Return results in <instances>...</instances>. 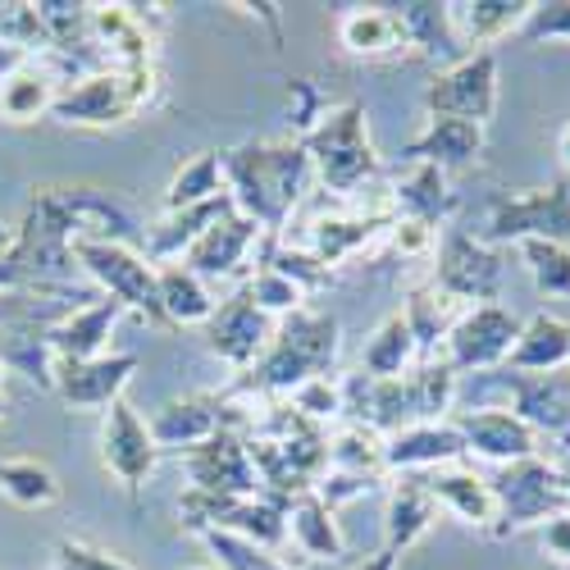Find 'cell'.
<instances>
[{
    "instance_id": "6da1fadb",
    "label": "cell",
    "mask_w": 570,
    "mask_h": 570,
    "mask_svg": "<svg viewBox=\"0 0 570 570\" xmlns=\"http://www.w3.org/2000/svg\"><path fill=\"white\" fill-rule=\"evenodd\" d=\"M306 147H243L237 156L224 160V174H233L237 187V206L247 210V219H256L261 228H278L302 197L306 183Z\"/></svg>"
},
{
    "instance_id": "7a4b0ae2",
    "label": "cell",
    "mask_w": 570,
    "mask_h": 570,
    "mask_svg": "<svg viewBox=\"0 0 570 570\" xmlns=\"http://www.w3.org/2000/svg\"><path fill=\"white\" fill-rule=\"evenodd\" d=\"M73 261L78 269L97 283V288L119 302L132 306L156 324H169L160 311V283H156V265L147 256H137L128 243H106V237H78L73 243Z\"/></svg>"
},
{
    "instance_id": "3957f363",
    "label": "cell",
    "mask_w": 570,
    "mask_h": 570,
    "mask_svg": "<svg viewBox=\"0 0 570 570\" xmlns=\"http://www.w3.org/2000/svg\"><path fill=\"white\" fill-rule=\"evenodd\" d=\"M147 97H151V69H91L69 87H60L51 115L69 128H106L128 119Z\"/></svg>"
},
{
    "instance_id": "277c9868",
    "label": "cell",
    "mask_w": 570,
    "mask_h": 570,
    "mask_svg": "<svg viewBox=\"0 0 570 570\" xmlns=\"http://www.w3.org/2000/svg\"><path fill=\"white\" fill-rule=\"evenodd\" d=\"M306 156L320 169V178L334 187V193H356V187L379 169L370 137H365V119L356 106H338L320 119V128L306 132Z\"/></svg>"
},
{
    "instance_id": "5b68a950",
    "label": "cell",
    "mask_w": 570,
    "mask_h": 570,
    "mask_svg": "<svg viewBox=\"0 0 570 570\" xmlns=\"http://www.w3.org/2000/svg\"><path fill=\"white\" fill-rule=\"evenodd\" d=\"M338 347V324L328 315H311V311H293V324L274 334L269 356L256 374L261 389H302L306 379H320L324 361Z\"/></svg>"
},
{
    "instance_id": "8992f818",
    "label": "cell",
    "mask_w": 570,
    "mask_h": 570,
    "mask_svg": "<svg viewBox=\"0 0 570 570\" xmlns=\"http://www.w3.org/2000/svg\"><path fill=\"white\" fill-rule=\"evenodd\" d=\"M156 456H160V448L151 439V424L141 420L124 397L110 402L106 420H101V461H106V470L124 489H141L151 480Z\"/></svg>"
},
{
    "instance_id": "52a82bcc",
    "label": "cell",
    "mask_w": 570,
    "mask_h": 570,
    "mask_svg": "<svg viewBox=\"0 0 570 570\" xmlns=\"http://www.w3.org/2000/svg\"><path fill=\"white\" fill-rule=\"evenodd\" d=\"M424 101H430V110L443 115V119H465V124L484 128V119L498 106V65H493V56L489 51L465 56L461 65H452L448 73L434 78Z\"/></svg>"
},
{
    "instance_id": "ba28073f",
    "label": "cell",
    "mask_w": 570,
    "mask_h": 570,
    "mask_svg": "<svg viewBox=\"0 0 570 570\" xmlns=\"http://www.w3.org/2000/svg\"><path fill=\"white\" fill-rule=\"evenodd\" d=\"M515 338H520V324L507 311L474 306V311H465L456 320V328L448 334V365H452V374H461V370H489L502 356H511Z\"/></svg>"
},
{
    "instance_id": "9c48e42d",
    "label": "cell",
    "mask_w": 570,
    "mask_h": 570,
    "mask_svg": "<svg viewBox=\"0 0 570 570\" xmlns=\"http://www.w3.org/2000/svg\"><path fill=\"white\" fill-rule=\"evenodd\" d=\"M187 465H193L197 489L215 493V498H256V489H261V470H256L252 452L228 434H215L202 448H193L187 452Z\"/></svg>"
},
{
    "instance_id": "30bf717a",
    "label": "cell",
    "mask_w": 570,
    "mask_h": 570,
    "mask_svg": "<svg viewBox=\"0 0 570 570\" xmlns=\"http://www.w3.org/2000/svg\"><path fill=\"white\" fill-rule=\"evenodd\" d=\"M137 370V356H91V361H56L51 389L78 406V411H97L124 397L128 374Z\"/></svg>"
},
{
    "instance_id": "8fae6325",
    "label": "cell",
    "mask_w": 570,
    "mask_h": 570,
    "mask_svg": "<svg viewBox=\"0 0 570 570\" xmlns=\"http://www.w3.org/2000/svg\"><path fill=\"white\" fill-rule=\"evenodd\" d=\"M274 320L243 293V297H233L228 306H215L210 315V347L228 361V365H256V356L274 343Z\"/></svg>"
},
{
    "instance_id": "7c38bea8",
    "label": "cell",
    "mask_w": 570,
    "mask_h": 570,
    "mask_svg": "<svg viewBox=\"0 0 570 570\" xmlns=\"http://www.w3.org/2000/svg\"><path fill=\"white\" fill-rule=\"evenodd\" d=\"M256 243H261V224L233 210L210 233H202V243L183 256V265L193 269L197 278H219V274H233L237 265H247Z\"/></svg>"
},
{
    "instance_id": "4fadbf2b",
    "label": "cell",
    "mask_w": 570,
    "mask_h": 570,
    "mask_svg": "<svg viewBox=\"0 0 570 570\" xmlns=\"http://www.w3.org/2000/svg\"><path fill=\"white\" fill-rule=\"evenodd\" d=\"M493 283H498V256L484 252L480 243H470V237H448L434 288H443L465 306V302H484L493 293Z\"/></svg>"
},
{
    "instance_id": "5bb4252c",
    "label": "cell",
    "mask_w": 570,
    "mask_h": 570,
    "mask_svg": "<svg viewBox=\"0 0 570 570\" xmlns=\"http://www.w3.org/2000/svg\"><path fill=\"white\" fill-rule=\"evenodd\" d=\"M119 311H124V306L110 302V297H91V302H82L78 311H69V315L51 328V334H46V343H51L56 361H91V356H106L101 347H106V338H110Z\"/></svg>"
},
{
    "instance_id": "9a60e30c",
    "label": "cell",
    "mask_w": 570,
    "mask_h": 570,
    "mask_svg": "<svg viewBox=\"0 0 570 570\" xmlns=\"http://www.w3.org/2000/svg\"><path fill=\"white\" fill-rule=\"evenodd\" d=\"M456 434L465 452L498 456V461H525L534 452V430L511 411H465Z\"/></svg>"
},
{
    "instance_id": "2e32d148",
    "label": "cell",
    "mask_w": 570,
    "mask_h": 570,
    "mask_svg": "<svg viewBox=\"0 0 570 570\" xmlns=\"http://www.w3.org/2000/svg\"><path fill=\"white\" fill-rule=\"evenodd\" d=\"M219 411H224L219 397H206V393L178 397V402L160 406V415L151 420V439H156V448H183V452H193V448H202L206 439L219 434V424H224Z\"/></svg>"
},
{
    "instance_id": "e0dca14e",
    "label": "cell",
    "mask_w": 570,
    "mask_h": 570,
    "mask_svg": "<svg viewBox=\"0 0 570 570\" xmlns=\"http://www.w3.org/2000/svg\"><path fill=\"white\" fill-rule=\"evenodd\" d=\"M493 498H498V520L530 525L534 515L552 511V502H557V474H548L534 461H515L502 480L493 484Z\"/></svg>"
},
{
    "instance_id": "ac0fdd59",
    "label": "cell",
    "mask_w": 570,
    "mask_h": 570,
    "mask_svg": "<svg viewBox=\"0 0 570 570\" xmlns=\"http://www.w3.org/2000/svg\"><path fill=\"white\" fill-rule=\"evenodd\" d=\"M465 452L452 424H406L393 439H384V465L393 470H439Z\"/></svg>"
},
{
    "instance_id": "d6986e66",
    "label": "cell",
    "mask_w": 570,
    "mask_h": 570,
    "mask_svg": "<svg viewBox=\"0 0 570 570\" xmlns=\"http://www.w3.org/2000/svg\"><path fill=\"white\" fill-rule=\"evenodd\" d=\"M480 141H484V128H480V124L434 115L430 128H424V132L411 141V147H406V156H411L415 165L443 169V165H465L474 151H480Z\"/></svg>"
},
{
    "instance_id": "ffe728a7",
    "label": "cell",
    "mask_w": 570,
    "mask_h": 570,
    "mask_svg": "<svg viewBox=\"0 0 570 570\" xmlns=\"http://www.w3.org/2000/svg\"><path fill=\"white\" fill-rule=\"evenodd\" d=\"M424 493L434 498V507H448L456 511L461 520L470 525H489L498 520V498H493V484L474 480V474H461V470H430V480H424Z\"/></svg>"
},
{
    "instance_id": "44dd1931",
    "label": "cell",
    "mask_w": 570,
    "mask_h": 570,
    "mask_svg": "<svg viewBox=\"0 0 570 570\" xmlns=\"http://www.w3.org/2000/svg\"><path fill=\"white\" fill-rule=\"evenodd\" d=\"M534 6H511V0H474V6H448V23L456 46H489L515 32L520 19H530Z\"/></svg>"
},
{
    "instance_id": "7402d4cb",
    "label": "cell",
    "mask_w": 570,
    "mask_h": 570,
    "mask_svg": "<svg viewBox=\"0 0 570 570\" xmlns=\"http://www.w3.org/2000/svg\"><path fill=\"white\" fill-rule=\"evenodd\" d=\"M338 37L352 56H393V51H406V28L397 19V10H347L338 19Z\"/></svg>"
},
{
    "instance_id": "603a6c76",
    "label": "cell",
    "mask_w": 570,
    "mask_h": 570,
    "mask_svg": "<svg viewBox=\"0 0 570 570\" xmlns=\"http://www.w3.org/2000/svg\"><path fill=\"white\" fill-rule=\"evenodd\" d=\"M283 520H288V534L297 539V548L306 557H320V561H334L343 552V534L334 525V511H328L315 489L311 493H297L288 507H283Z\"/></svg>"
},
{
    "instance_id": "cb8c5ba5",
    "label": "cell",
    "mask_w": 570,
    "mask_h": 570,
    "mask_svg": "<svg viewBox=\"0 0 570 570\" xmlns=\"http://www.w3.org/2000/svg\"><path fill=\"white\" fill-rule=\"evenodd\" d=\"M56 97H60L56 73L41 65H23L14 78L0 82V115L10 124H32L56 110Z\"/></svg>"
},
{
    "instance_id": "d4e9b609",
    "label": "cell",
    "mask_w": 570,
    "mask_h": 570,
    "mask_svg": "<svg viewBox=\"0 0 570 570\" xmlns=\"http://www.w3.org/2000/svg\"><path fill=\"white\" fill-rule=\"evenodd\" d=\"M156 283H160V311L169 324H210L215 297L206 288V278H197L183 261L156 269Z\"/></svg>"
},
{
    "instance_id": "484cf974",
    "label": "cell",
    "mask_w": 570,
    "mask_h": 570,
    "mask_svg": "<svg viewBox=\"0 0 570 570\" xmlns=\"http://www.w3.org/2000/svg\"><path fill=\"white\" fill-rule=\"evenodd\" d=\"M566 224V202L561 193H534V197H515L498 206L493 233L498 237H557Z\"/></svg>"
},
{
    "instance_id": "4316f807",
    "label": "cell",
    "mask_w": 570,
    "mask_h": 570,
    "mask_svg": "<svg viewBox=\"0 0 570 570\" xmlns=\"http://www.w3.org/2000/svg\"><path fill=\"white\" fill-rule=\"evenodd\" d=\"M0 493L23 511H37L60 498V480H56V470L37 456H6L0 461Z\"/></svg>"
},
{
    "instance_id": "83f0119b",
    "label": "cell",
    "mask_w": 570,
    "mask_h": 570,
    "mask_svg": "<svg viewBox=\"0 0 570 570\" xmlns=\"http://www.w3.org/2000/svg\"><path fill=\"white\" fill-rule=\"evenodd\" d=\"M415 356H420V343L411 334V324L402 315H393V320H384L374 328V338H370V347L361 356V374H370V379H402V370Z\"/></svg>"
},
{
    "instance_id": "f1b7e54d",
    "label": "cell",
    "mask_w": 570,
    "mask_h": 570,
    "mask_svg": "<svg viewBox=\"0 0 570 570\" xmlns=\"http://www.w3.org/2000/svg\"><path fill=\"white\" fill-rule=\"evenodd\" d=\"M461 315H465V306L430 283V288H420V293L406 302V315H402V320L411 324V334H415L420 352H430L439 338H448V334H452Z\"/></svg>"
},
{
    "instance_id": "f546056e",
    "label": "cell",
    "mask_w": 570,
    "mask_h": 570,
    "mask_svg": "<svg viewBox=\"0 0 570 570\" xmlns=\"http://www.w3.org/2000/svg\"><path fill=\"white\" fill-rule=\"evenodd\" d=\"M566 356H570V324H561L557 315H534L511 347V361L520 370H548L561 365Z\"/></svg>"
},
{
    "instance_id": "4dcf8cb0",
    "label": "cell",
    "mask_w": 570,
    "mask_h": 570,
    "mask_svg": "<svg viewBox=\"0 0 570 570\" xmlns=\"http://www.w3.org/2000/svg\"><path fill=\"white\" fill-rule=\"evenodd\" d=\"M215 197H224V156L219 151H202L169 178L165 206L169 210H187V206H206Z\"/></svg>"
},
{
    "instance_id": "1f68e13d",
    "label": "cell",
    "mask_w": 570,
    "mask_h": 570,
    "mask_svg": "<svg viewBox=\"0 0 570 570\" xmlns=\"http://www.w3.org/2000/svg\"><path fill=\"white\" fill-rule=\"evenodd\" d=\"M393 202L406 210V219H420V224H430V228H434V219L448 210V183H443V169H434V165H415V169L397 183Z\"/></svg>"
},
{
    "instance_id": "d6a6232c",
    "label": "cell",
    "mask_w": 570,
    "mask_h": 570,
    "mask_svg": "<svg viewBox=\"0 0 570 570\" xmlns=\"http://www.w3.org/2000/svg\"><path fill=\"white\" fill-rule=\"evenodd\" d=\"M430 525H434V498L424 493V484H402L389 502V548L397 552L415 543Z\"/></svg>"
},
{
    "instance_id": "836d02e7",
    "label": "cell",
    "mask_w": 570,
    "mask_h": 570,
    "mask_svg": "<svg viewBox=\"0 0 570 570\" xmlns=\"http://www.w3.org/2000/svg\"><path fill=\"white\" fill-rule=\"evenodd\" d=\"M328 465L347 474H374L384 465V434L370 424H347V430L328 443Z\"/></svg>"
},
{
    "instance_id": "e575fe53",
    "label": "cell",
    "mask_w": 570,
    "mask_h": 570,
    "mask_svg": "<svg viewBox=\"0 0 570 570\" xmlns=\"http://www.w3.org/2000/svg\"><path fill=\"white\" fill-rule=\"evenodd\" d=\"M397 19H402L411 46H424L430 56H439V51L452 56L456 51V37H452V23H448V6H402Z\"/></svg>"
},
{
    "instance_id": "d590c367",
    "label": "cell",
    "mask_w": 570,
    "mask_h": 570,
    "mask_svg": "<svg viewBox=\"0 0 570 570\" xmlns=\"http://www.w3.org/2000/svg\"><path fill=\"white\" fill-rule=\"evenodd\" d=\"M206 543L224 570H288L278 557H269V548H261L252 539H237L228 530H206Z\"/></svg>"
},
{
    "instance_id": "8d00e7d4",
    "label": "cell",
    "mask_w": 570,
    "mask_h": 570,
    "mask_svg": "<svg viewBox=\"0 0 570 570\" xmlns=\"http://www.w3.org/2000/svg\"><path fill=\"white\" fill-rule=\"evenodd\" d=\"M525 261L539 278V288L548 293H570V252L557 243V237H525Z\"/></svg>"
},
{
    "instance_id": "74e56055",
    "label": "cell",
    "mask_w": 570,
    "mask_h": 570,
    "mask_svg": "<svg viewBox=\"0 0 570 570\" xmlns=\"http://www.w3.org/2000/svg\"><path fill=\"white\" fill-rule=\"evenodd\" d=\"M247 297H252V302H256V306H261V311L274 320V315H283V311H302V297H306V293L297 288V283L283 278L278 269H269V265H265V269L252 278Z\"/></svg>"
},
{
    "instance_id": "f35d334b",
    "label": "cell",
    "mask_w": 570,
    "mask_h": 570,
    "mask_svg": "<svg viewBox=\"0 0 570 570\" xmlns=\"http://www.w3.org/2000/svg\"><path fill=\"white\" fill-rule=\"evenodd\" d=\"M288 397H293V411L302 420H334V415H343V384H328V374L306 379V384L293 389Z\"/></svg>"
},
{
    "instance_id": "ab89813d",
    "label": "cell",
    "mask_w": 570,
    "mask_h": 570,
    "mask_svg": "<svg viewBox=\"0 0 570 570\" xmlns=\"http://www.w3.org/2000/svg\"><path fill=\"white\" fill-rule=\"evenodd\" d=\"M51 570H128L119 557L101 552V548H87V543H60L51 557Z\"/></svg>"
},
{
    "instance_id": "60d3db41",
    "label": "cell",
    "mask_w": 570,
    "mask_h": 570,
    "mask_svg": "<svg viewBox=\"0 0 570 570\" xmlns=\"http://www.w3.org/2000/svg\"><path fill=\"white\" fill-rule=\"evenodd\" d=\"M393 247L402 256H424L434 247V228L430 224H420V219H397L393 224Z\"/></svg>"
},
{
    "instance_id": "b9f144b4",
    "label": "cell",
    "mask_w": 570,
    "mask_h": 570,
    "mask_svg": "<svg viewBox=\"0 0 570 570\" xmlns=\"http://www.w3.org/2000/svg\"><path fill=\"white\" fill-rule=\"evenodd\" d=\"M557 32H570V6H539V10H530L525 37H557Z\"/></svg>"
},
{
    "instance_id": "7bdbcfd3",
    "label": "cell",
    "mask_w": 570,
    "mask_h": 570,
    "mask_svg": "<svg viewBox=\"0 0 570 570\" xmlns=\"http://www.w3.org/2000/svg\"><path fill=\"white\" fill-rule=\"evenodd\" d=\"M23 65H32V51H23V46H14V41H0V82L14 78Z\"/></svg>"
},
{
    "instance_id": "ee69618b",
    "label": "cell",
    "mask_w": 570,
    "mask_h": 570,
    "mask_svg": "<svg viewBox=\"0 0 570 570\" xmlns=\"http://www.w3.org/2000/svg\"><path fill=\"white\" fill-rule=\"evenodd\" d=\"M548 548L570 561V515H557L552 525H548Z\"/></svg>"
},
{
    "instance_id": "f6af8a7d",
    "label": "cell",
    "mask_w": 570,
    "mask_h": 570,
    "mask_svg": "<svg viewBox=\"0 0 570 570\" xmlns=\"http://www.w3.org/2000/svg\"><path fill=\"white\" fill-rule=\"evenodd\" d=\"M393 557H397V552H393V548H384V552H374V557H370L365 566H356V570H393Z\"/></svg>"
},
{
    "instance_id": "bcb514c9",
    "label": "cell",
    "mask_w": 570,
    "mask_h": 570,
    "mask_svg": "<svg viewBox=\"0 0 570 570\" xmlns=\"http://www.w3.org/2000/svg\"><path fill=\"white\" fill-rule=\"evenodd\" d=\"M14 237H19V233H14V228H10L6 219H0V256H10V247H14Z\"/></svg>"
},
{
    "instance_id": "7dc6e473",
    "label": "cell",
    "mask_w": 570,
    "mask_h": 570,
    "mask_svg": "<svg viewBox=\"0 0 570 570\" xmlns=\"http://www.w3.org/2000/svg\"><path fill=\"white\" fill-rule=\"evenodd\" d=\"M557 151H561V156H566V165H570V124H566V128H561V137H557Z\"/></svg>"
},
{
    "instance_id": "c3c4849f",
    "label": "cell",
    "mask_w": 570,
    "mask_h": 570,
    "mask_svg": "<svg viewBox=\"0 0 570 570\" xmlns=\"http://www.w3.org/2000/svg\"><path fill=\"white\" fill-rule=\"evenodd\" d=\"M6 374H10V370H6V361H0V384H6Z\"/></svg>"
},
{
    "instance_id": "681fc988",
    "label": "cell",
    "mask_w": 570,
    "mask_h": 570,
    "mask_svg": "<svg viewBox=\"0 0 570 570\" xmlns=\"http://www.w3.org/2000/svg\"><path fill=\"white\" fill-rule=\"evenodd\" d=\"M0 415H6V393H0Z\"/></svg>"
}]
</instances>
